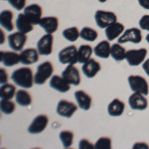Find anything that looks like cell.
Masks as SVG:
<instances>
[{"mask_svg": "<svg viewBox=\"0 0 149 149\" xmlns=\"http://www.w3.org/2000/svg\"><path fill=\"white\" fill-rule=\"evenodd\" d=\"M11 80L16 86L22 88H30L35 84L33 72L28 67H22L15 70L11 74Z\"/></svg>", "mask_w": 149, "mask_h": 149, "instance_id": "cell-1", "label": "cell"}, {"mask_svg": "<svg viewBox=\"0 0 149 149\" xmlns=\"http://www.w3.org/2000/svg\"><path fill=\"white\" fill-rule=\"evenodd\" d=\"M54 73V66L50 61H46L37 67V71L34 74V83L37 86L44 85L46 81L52 78Z\"/></svg>", "mask_w": 149, "mask_h": 149, "instance_id": "cell-2", "label": "cell"}, {"mask_svg": "<svg viewBox=\"0 0 149 149\" xmlns=\"http://www.w3.org/2000/svg\"><path fill=\"white\" fill-rule=\"evenodd\" d=\"M127 81L132 92L142 93L144 95H147L149 93V86L145 78L137 74H131L128 77Z\"/></svg>", "mask_w": 149, "mask_h": 149, "instance_id": "cell-3", "label": "cell"}, {"mask_svg": "<svg viewBox=\"0 0 149 149\" xmlns=\"http://www.w3.org/2000/svg\"><path fill=\"white\" fill-rule=\"evenodd\" d=\"M59 62L63 65H76L79 63L78 60V48L74 45L64 48L58 55Z\"/></svg>", "mask_w": 149, "mask_h": 149, "instance_id": "cell-4", "label": "cell"}, {"mask_svg": "<svg viewBox=\"0 0 149 149\" xmlns=\"http://www.w3.org/2000/svg\"><path fill=\"white\" fill-rule=\"evenodd\" d=\"M95 20L98 27L105 29L110 24L117 22V16L112 11L97 10L95 14Z\"/></svg>", "mask_w": 149, "mask_h": 149, "instance_id": "cell-5", "label": "cell"}, {"mask_svg": "<svg viewBox=\"0 0 149 149\" xmlns=\"http://www.w3.org/2000/svg\"><path fill=\"white\" fill-rule=\"evenodd\" d=\"M146 56H147V50L145 48H141V49L136 50H129V51H126L125 60L129 66L137 67L140 64H143V62L146 59Z\"/></svg>", "mask_w": 149, "mask_h": 149, "instance_id": "cell-6", "label": "cell"}, {"mask_svg": "<svg viewBox=\"0 0 149 149\" xmlns=\"http://www.w3.org/2000/svg\"><path fill=\"white\" fill-rule=\"evenodd\" d=\"M119 44H125L131 42L133 44H139L142 41V33L138 28H129L122 33V35L117 39Z\"/></svg>", "mask_w": 149, "mask_h": 149, "instance_id": "cell-7", "label": "cell"}, {"mask_svg": "<svg viewBox=\"0 0 149 149\" xmlns=\"http://www.w3.org/2000/svg\"><path fill=\"white\" fill-rule=\"evenodd\" d=\"M78 107L79 105H77L73 102H70V100H61L57 104L56 111L60 116L70 118L78 110Z\"/></svg>", "mask_w": 149, "mask_h": 149, "instance_id": "cell-8", "label": "cell"}, {"mask_svg": "<svg viewBox=\"0 0 149 149\" xmlns=\"http://www.w3.org/2000/svg\"><path fill=\"white\" fill-rule=\"evenodd\" d=\"M27 35L24 34V33L17 31V32H14L8 36V44L9 47L11 48L13 51L19 52L22 51L24 46L27 43Z\"/></svg>", "mask_w": 149, "mask_h": 149, "instance_id": "cell-9", "label": "cell"}, {"mask_svg": "<svg viewBox=\"0 0 149 149\" xmlns=\"http://www.w3.org/2000/svg\"><path fill=\"white\" fill-rule=\"evenodd\" d=\"M53 44H54V37L53 34H47L42 36L37 43V50L42 56H49L53 52Z\"/></svg>", "mask_w": 149, "mask_h": 149, "instance_id": "cell-10", "label": "cell"}, {"mask_svg": "<svg viewBox=\"0 0 149 149\" xmlns=\"http://www.w3.org/2000/svg\"><path fill=\"white\" fill-rule=\"evenodd\" d=\"M49 123V117L46 114H39L33 119L28 127V132L30 134H39L46 129Z\"/></svg>", "mask_w": 149, "mask_h": 149, "instance_id": "cell-11", "label": "cell"}, {"mask_svg": "<svg viewBox=\"0 0 149 149\" xmlns=\"http://www.w3.org/2000/svg\"><path fill=\"white\" fill-rule=\"evenodd\" d=\"M128 104L131 107V109L144 110L148 107V100L142 93H134L128 97Z\"/></svg>", "mask_w": 149, "mask_h": 149, "instance_id": "cell-12", "label": "cell"}, {"mask_svg": "<svg viewBox=\"0 0 149 149\" xmlns=\"http://www.w3.org/2000/svg\"><path fill=\"white\" fill-rule=\"evenodd\" d=\"M62 76L71 84L72 86H79L81 84V74L74 65H68L64 70Z\"/></svg>", "mask_w": 149, "mask_h": 149, "instance_id": "cell-13", "label": "cell"}, {"mask_svg": "<svg viewBox=\"0 0 149 149\" xmlns=\"http://www.w3.org/2000/svg\"><path fill=\"white\" fill-rule=\"evenodd\" d=\"M24 14H25L27 17L30 19L31 22L34 25L39 24L40 20L42 19V13L43 9L39 4H30V5L26 6L24 8Z\"/></svg>", "mask_w": 149, "mask_h": 149, "instance_id": "cell-14", "label": "cell"}, {"mask_svg": "<svg viewBox=\"0 0 149 149\" xmlns=\"http://www.w3.org/2000/svg\"><path fill=\"white\" fill-rule=\"evenodd\" d=\"M100 69H102L100 64L98 63L97 60L92 59V58H91L88 61H86V63L83 64L81 72H83V74H85L86 78L93 79V78H95L98 73H100Z\"/></svg>", "mask_w": 149, "mask_h": 149, "instance_id": "cell-15", "label": "cell"}, {"mask_svg": "<svg viewBox=\"0 0 149 149\" xmlns=\"http://www.w3.org/2000/svg\"><path fill=\"white\" fill-rule=\"evenodd\" d=\"M71 84L69 83L63 76L53 74L50 80V86L59 93H67L71 90Z\"/></svg>", "mask_w": 149, "mask_h": 149, "instance_id": "cell-16", "label": "cell"}, {"mask_svg": "<svg viewBox=\"0 0 149 149\" xmlns=\"http://www.w3.org/2000/svg\"><path fill=\"white\" fill-rule=\"evenodd\" d=\"M38 25L48 34H54L59 28V19L55 16L42 17Z\"/></svg>", "mask_w": 149, "mask_h": 149, "instance_id": "cell-17", "label": "cell"}, {"mask_svg": "<svg viewBox=\"0 0 149 149\" xmlns=\"http://www.w3.org/2000/svg\"><path fill=\"white\" fill-rule=\"evenodd\" d=\"M0 62L5 67H13L20 63V54L16 51H1Z\"/></svg>", "mask_w": 149, "mask_h": 149, "instance_id": "cell-18", "label": "cell"}, {"mask_svg": "<svg viewBox=\"0 0 149 149\" xmlns=\"http://www.w3.org/2000/svg\"><path fill=\"white\" fill-rule=\"evenodd\" d=\"M39 52L34 48H28V49L22 50L20 53V63L28 66L36 63L39 60Z\"/></svg>", "mask_w": 149, "mask_h": 149, "instance_id": "cell-19", "label": "cell"}, {"mask_svg": "<svg viewBox=\"0 0 149 149\" xmlns=\"http://www.w3.org/2000/svg\"><path fill=\"white\" fill-rule=\"evenodd\" d=\"M74 98H76V102L81 109L88 110L92 107V97L85 91H77L74 93Z\"/></svg>", "mask_w": 149, "mask_h": 149, "instance_id": "cell-20", "label": "cell"}, {"mask_svg": "<svg viewBox=\"0 0 149 149\" xmlns=\"http://www.w3.org/2000/svg\"><path fill=\"white\" fill-rule=\"evenodd\" d=\"M124 31L125 30H124L123 24L114 22L105 28V36L109 41H113L114 39H118Z\"/></svg>", "mask_w": 149, "mask_h": 149, "instance_id": "cell-21", "label": "cell"}, {"mask_svg": "<svg viewBox=\"0 0 149 149\" xmlns=\"http://www.w3.org/2000/svg\"><path fill=\"white\" fill-rule=\"evenodd\" d=\"M16 28L18 31L24 33V34H28L34 28V24L31 22V20L24 13L19 14L17 19H16Z\"/></svg>", "mask_w": 149, "mask_h": 149, "instance_id": "cell-22", "label": "cell"}, {"mask_svg": "<svg viewBox=\"0 0 149 149\" xmlns=\"http://www.w3.org/2000/svg\"><path fill=\"white\" fill-rule=\"evenodd\" d=\"M110 51H111V45L109 44V40H103L93 48L95 55L100 59H107L110 57Z\"/></svg>", "mask_w": 149, "mask_h": 149, "instance_id": "cell-23", "label": "cell"}, {"mask_svg": "<svg viewBox=\"0 0 149 149\" xmlns=\"http://www.w3.org/2000/svg\"><path fill=\"white\" fill-rule=\"evenodd\" d=\"M124 109H125V104L119 98L112 100V102H110L109 107H107V112H109L110 116H113V117H117L122 115L124 112Z\"/></svg>", "mask_w": 149, "mask_h": 149, "instance_id": "cell-24", "label": "cell"}, {"mask_svg": "<svg viewBox=\"0 0 149 149\" xmlns=\"http://www.w3.org/2000/svg\"><path fill=\"white\" fill-rule=\"evenodd\" d=\"M0 25L6 31H12L14 29L13 25V13L10 10H3L0 14Z\"/></svg>", "mask_w": 149, "mask_h": 149, "instance_id": "cell-25", "label": "cell"}, {"mask_svg": "<svg viewBox=\"0 0 149 149\" xmlns=\"http://www.w3.org/2000/svg\"><path fill=\"white\" fill-rule=\"evenodd\" d=\"M16 102L18 103L20 107H29L32 103V95H30V93H28L26 91V88H22L16 92L15 95Z\"/></svg>", "mask_w": 149, "mask_h": 149, "instance_id": "cell-26", "label": "cell"}, {"mask_svg": "<svg viewBox=\"0 0 149 149\" xmlns=\"http://www.w3.org/2000/svg\"><path fill=\"white\" fill-rule=\"evenodd\" d=\"M93 49L90 45H81L78 49V60L79 63L84 64L92 58Z\"/></svg>", "mask_w": 149, "mask_h": 149, "instance_id": "cell-27", "label": "cell"}, {"mask_svg": "<svg viewBox=\"0 0 149 149\" xmlns=\"http://www.w3.org/2000/svg\"><path fill=\"white\" fill-rule=\"evenodd\" d=\"M110 56H111L112 59L115 60L116 62L123 61V60L125 59V56H126V50L124 49L123 46H121V44L116 43V44L111 45Z\"/></svg>", "mask_w": 149, "mask_h": 149, "instance_id": "cell-28", "label": "cell"}, {"mask_svg": "<svg viewBox=\"0 0 149 149\" xmlns=\"http://www.w3.org/2000/svg\"><path fill=\"white\" fill-rule=\"evenodd\" d=\"M16 95V88L12 84H3L0 88V97L1 100H11Z\"/></svg>", "mask_w": 149, "mask_h": 149, "instance_id": "cell-29", "label": "cell"}, {"mask_svg": "<svg viewBox=\"0 0 149 149\" xmlns=\"http://www.w3.org/2000/svg\"><path fill=\"white\" fill-rule=\"evenodd\" d=\"M81 38L88 42H95L98 37V33L97 30L91 27H84L80 32Z\"/></svg>", "mask_w": 149, "mask_h": 149, "instance_id": "cell-30", "label": "cell"}, {"mask_svg": "<svg viewBox=\"0 0 149 149\" xmlns=\"http://www.w3.org/2000/svg\"><path fill=\"white\" fill-rule=\"evenodd\" d=\"M60 140L63 144L64 148H70L73 145L74 141V133L71 130H63L60 132Z\"/></svg>", "mask_w": 149, "mask_h": 149, "instance_id": "cell-31", "label": "cell"}, {"mask_svg": "<svg viewBox=\"0 0 149 149\" xmlns=\"http://www.w3.org/2000/svg\"><path fill=\"white\" fill-rule=\"evenodd\" d=\"M80 32L81 31H79V29L77 27H70V28L65 29L63 31V37L66 40H68L69 42L73 43V42H76V41L81 37Z\"/></svg>", "mask_w": 149, "mask_h": 149, "instance_id": "cell-32", "label": "cell"}, {"mask_svg": "<svg viewBox=\"0 0 149 149\" xmlns=\"http://www.w3.org/2000/svg\"><path fill=\"white\" fill-rule=\"evenodd\" d=\"M16 105L13 102H11V100H1L0 102V109L1 112L4 114H11L15 111Z\"/></svg>", "mask_w": 149, "mask_h": 149, "instance_id": "cell-33", "label": "cell"}, {"mask_svg": "<svg viewBox=\"0 0 149 149\" xmlns=\"http://www.w3.org/2000/svg\"><path fill=\"white\" fill-rule=\"evenodd\" d=\"M95 149H110L111 148V139L109 137H100L95 144Z\"/></svg>", "mask_w": 149, "mask_h": 149, "instance_id": "cell-34", "label": "cell"}, {"mask_svg": "<svg viewBox=\"0 0 149 149\" xmlns=\"http://www.w3.org/2000/svg\"><path fill=\"white\" fill-rule=\"evenodd\" d=\"M9 4L16 10H24L26 7V0H8Z\"/></svg>", "mask_w": 149, "mask_h": 149, "instance_id": "cell-35", "label": "cell"}, {"mask_svg": "<svg viewBox=\"0 0 149 149\" xmlns=\"http://www.w3.org/2000/svg\"><path fill=\"white\" fill-rule=\"evenodd\" d=\"M139 27L142 30L149 31V15H143L139 20Z\"/></svg>", "mask_w": 149, "mask_h": 149, "instance_id": "cell-36", "label": "cell"}, {"mask_svg": "<svg viewBox=\"0 0 149 149\" xmlns=\"http://www.w3.org/2000/svg\"><path fill=\"white\" fill-rule=\"evenodd\" d=\"M93 147H95V145H93L90 142V140L86 138H83L80 141V144H79V148L80 149H92Z\"/></svg>", "mask_w": 149, "mask_h": 149, "instance_id": "cell-37", "label": "cell"}, {"mask_svg": "<svg viewBox=\"0 0 149 149\" xmlns=\"http://www.w3.org/2000/svg\"><path fill=\"white\" fill-rule=\"evenodd\" d=\"M8 81V74H7L6 71L4 69H0V83L1 85L6 84Z\"/></svg>", "mask_w": 149, "mask_h": 149, "instance_id": "cell-38", "label": "cell"}, {"mask_svg": "<svg viewBox=\"0 0 149 149\" xmlns=\"http://www.w3.org/2000/svg\"><path fill=\"white\" fill-rule=\"evenodd\" d=\"M133 148L134 149H148L149 148V145L147 143H145V142H138V143H135L133 145Z\"/></svg>", "mask_w": 149, "mask_h": 149, "instance_id": "cell-39", "label": "cell"}, {"mask_svg": "<svg viewBox=\"0 0 149 149\" xmlns=\"http://www.w3.org/2000/svg\"><path fill=\"white\" fill-rule=\"evenodd\" d=\"M138 3L143 9L149 10V0H138Z\"/></svg>", "mask_w": 149, "mask_h": 149, "instance_id": "cell-40", "label": "cell"}, {"mask_svg": "<svg viewBox=\"0 0 149 149\" xmlns=\"http://www.w3.org/2000/svg\"><path fill=\"white\" fill-rule=\"evenodd\" d=\"M142 68H143V70H144V72L146 73V74H147V76L149 77V59L145 60V61L143 62Z\"/></svg>", "mask_w": 149, "mask_h": 149, "instance_id": "cell-41", "label": "cell"}, {"mask_svg": "<svg viewBox=\"0 0 149 149\" xmlns=\"http://www.w3.org/2000/svg\"><path fill=\"white\" fill-rule=\"evenodd\" d=\"M0 34H1V41H0V43L3 44V43L5 42V35H3V30L0 31Z\"/></svg>", "mask_w": 149, "mask_h": 149, "instance_id": "cell-42", "label": "cell"}, {"mask_svg": "<svg viewBox=\"0 0 149 149\" xmlns=\"http://www.w3.org/2000/svg\"><path fill=\"white\" fill-rule=\"evenodd\" d=\"M145 39H146V41H147V43L149 44V34H147V36H146V38H145Z\"/></svg>", "mask_w": 149, "mask_h": 149, "instance_id": "cell-43", "label": "cell"}, {"mask_svg": "<svg viewBox=\"0 0 149 149\" xmlns=\"http://www.w3.org/2000/svg\"><path fill=\"white\" fill-rule=\"evenodd\" d=\"M97 1H100V3H104V2H107V0H97Z\"/></svg>", "mask_w": 149, "mask_h": 149, "instance_id": "cell-44", "label": "cell"}]
</instances>
